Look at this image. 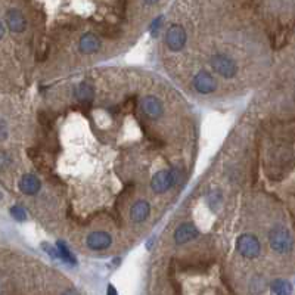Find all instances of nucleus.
Listing matches in <instances>:
<instances>
[{"instance_id": "obj_6", "label": "nucleus", "mask_w": 295, "mask_h": 295, "mask_svg": "<svg viewBox=\"0 0 295 295\" xmlns=\"http://www.w3.org/2000/svg\"><path fill=\"white\" fill-rule=\"evenodd\" d=\"M194 87L202 93V95H208L213 93L217 87V83L214 80V77L207 72V71H199L195 77H194Z\"/></svg>"}, {"instance_id": "obj_23", "label": "nucleus", "mask_w": 295, "mask_h": 295, "mask_svg": "<svg viewBox=\"0 0 295 295\" xmlns=\"http://www.w3.org/2000/svg\"><path fill=\"white\" fill-rule=\"evenodd\" d=\"M3 34H4V27H3V24H1V21H0V38L3 37Z\"/></svg>"}, {"instance_id": "obj_7", "label": "nucleus", "mask_w": 295, "mask_h": 295, "mask_svg": "<svg viewBox=\"0 0 295 295\" xmlns=\"http://www.w3.org/2000/svg\"><path fill=\"white\" fill-rule=\"evenodd\" d=\"M199 235L198 228L194 223H183L182 226H179L174 232V239L177 244H186L192 239H195Z\"/></svg>"}, {"instance_id": "obj_20", "label": "nucleus", "mask_w": 295, "mask_h": 295, "mask_svg": "<svg viewBox=\"0 0 295 295\" xmlns=\"http://www.w3.org/2000/svg\"><path fill=\"white\" fill-rule=\"evenodd\" d=\"M9 163V158L4 152H0V168H3Z\"/></svg>"}, {"instance_id": "obj_1", "label": "nucleus", "mask_w": 295, "mask_h": 295, "mask_svg": "<svg viewBox=\"0 0 295 295\" xmlns=\"http://www.w3.org/2000/svg\"><path fill=\"white\" fill-rule=\"evenodd\" d=\"M180 180V171L177 168H173V170H161L158 171L152 180H151V188L154 192H158V194H163L165 191H168L171 186L177 185Z\"/></svg>"}, {"instance_id": "obj_4", "label": "nucleus", "mask_w": 295, "mask_h": 295, "mask_svg": "<svg viewBox=\"0 0 295 295\" xmlns=\"http://www.w3.org/2000/svg\"><path fill=\"white\" fill-rule=\"evenodd\" d=\"M211 66L214 68V71L226 78H233L238 72V66L235 64L233 59H230L229 56L226 55H214L211 58Z\"/></svg>"}, {"instance_id": "obj_10", "label": "nucleus", "mask_w": 295, "mask_h": 295, "mask_svg": "<svg viewBox=\"0 0 295 295\" xmlns=\"http://www.w3.org/2000/svg\"><path fill=\"white\" fill-rule=\"evenodd\" d=\"M142 109L151 118H158L163 114V111H164L161 100L158 98H155V96H146L142 100Z\"/></svg>"}, {"instance_id": "obj_11", "label": "nucleus", "mask_w": 295, "mask_h": 295, "mask_svg": "<svg viewBox=\"0 0 295 295\" xmlns=\"http://www.w3.org/2000/svg\"><path fill=\"white\" fill-rule=\"evenodd\" d=\"M40 186H41V183H40L38 177H35L34 174H25L19 180V189L25 195H34V194H37L40 191Z\"/></svg>"}, {"instance_id": "obj_12", "label": "nucleus", "mask_w": 295, "mask_h": 295, "mask_svg": "<svg viewBox=\"0 0 295 295\" xmlns=\"http://www.w3.org/2000/svg\"><path fill=\"white\" fill-rule=\"evenodd\" d=\"M78 47L83 53H95L100 47V40L98 38V35L87 33L80 38Z\"/></svg>"}, {"instance_id": "obj_14", "label": "nucleus", "mask_w": 295, "mask_h": 295, "mask_svg": "<svg viewBox=\"0 0 295 295\" xmlns=\"http://www.w3.org/2000/svg\"><path fill=\"white\" fill-rule=\"evenodd\" d=\"M74 95H75V98H77L80 102L89 103V102H92L93 98H95V89H93V86H90L89 83H80V84L75 87Z\"/></svg>"}, {"instance_id": "obj_24", "label": "nucleus", "mask_w": 295, "mask_h": 295, "mask_svg": "<svg viewBox=\"0 0 295 295\" xmlns=\"http://www.w3.org/2000/svg\"><path fill=\"white\" fill-rule=\"evenodd\" d=\"M143 1H145L146 4H154V3H157L158 0H143Z\"/></svg>"}, {"instance_id": "obj_19", "label": "nucleus", "mask_w": 295, "mask_h": 295, "mask_svg": "<svg viewBox=\"0 0 295 295\" xmlns=\"http://www.w3.org/2000/svg\"><path fill=\"white\" fill-rule=\"evenodd\" d=\"M43 248H46V253H47V254H49V256H52V257H53V259H56V257H58V256H59V254H58V253H56V251H55V248H52V247H49V245H47V244H43Z\"/></svg>"}, {"instance_id": "obj_21", "label": "nucleus", "mask_w": 295, "mask_h": 295, "mask_svg": "<svg viewBox=\"0 0 295 295\" xmlns=\"http://www.w3.org/2000/svg\"><path fill=\"white\" fill-rule=\"evenodd\" d=\"M106 295H118V294H117V290L114 288V285H108V290H106Z\"/></svg>"}, {"instance_id": "obj_9", "label": "nucleus", "mask_w": 295, "mask_h": 295, "mask_svg": "<svg viewBox=\"0 0 295 295\" xmlns=\"http://www.w3.org/2000/svg\"><path fill=\"white\" fill-rule=\"evenodd\" d=\"M111 236L105 232H93L87 236V247L95 251L106 250L111 245Z\"/></svg>"}, {"instance_id": "obj_3", "label": "nucleus", "mask_w": 295, "mask_h": 295, "mask_svg": "<svg viewBox=\"0 0 295 295\" xmlns=\"http://www.w3.org/2000/svg\"><path fill=\"white\" fill-rule=\"evenodd\" d=\"M236 248H238L239 254L247 259H256L260 256V251H262V245H260L259 239L250 233L239 236V239L236 242Z\"/></svg>"}, {"instance_id": "obj_16", "label": "nucleus", "mask_w": 295, "mask_h": 295, "mask_svg": "<svg viewBox=\"0 0 295 295\" xmlns=\"http://www.w3.org/2000/svg\"><path fill=\"white\" fill-rule=\"evenodd\" d=\"M58 254H59V257L65 262V263H68V264H75V257L71 254V251L68 250V247L65 245V242H58Z\"/></svg>"}, {"instance_id": "obj_22", "label": "nucleus", "mask_w": 295, "mask_h": 295, "mask_svg": "<svg viewBox=\"0 0 295 295\" xmlns=\"http://www.w3.org/2000/svg\"><path fill=\"white\" fill-rule=\"evenodd\" d=\"M62 295H78V294H77V293H75L74 290H68L66 293H64Z\"/></svg>"}, {"instance_id": "obj_18", "label": "nucleus", "mask_w": 295, "mask_h": 295, "mask_svg": "<svg viewBox=\"0 0 295 295\" xmlns=\"http://www.w3.org/2000/svg\"><path fill=\"white\" fill-rule=\"evenodd\" d=\"M161 21H163V16H158L154 22H152V25H151V34L155 37V34L158 33V30H160V27H161Z\"/></svg>"}, {"instance_id": "obj_8", "label": "nucleus", "mask_w": 295, "mask_h": 295, "mask_svg": "<svg viewBox=\"0 0 295 295\" xmlns=\"http://www.w3.org/2000/svg\"><path fill=\"white\" fill-rule=\"evenodd\" d=\"M6 24L12 33H22L27 27V21L18 9H10L6 13Z\"/></svg>"}, {"instance_id": "obj_13", "label": "nucleus", "mask_w": 295, "mask_h": 295, "mask_svg": "<svg viewBox=\"0 0 295 295\" xmlns=\"http://www.w3.org/2000/svg\"><path fill=\"white\" fill-rule=\"evenodd\" d=\"M149 211H151V207L146 201H137L130 210V217L133 222L142 223L149 216Z\"/></svg>"}, {"instance_id": "obj_5", "label": "nucleus", "mask_w": 295, "mask_h": 295, "mask_svg": "<svg viewBox=\"0 0 295 295\" xmlns=\"http://www.w3.org/2000/svg\"><path fill=\"white\" fill-rule=\"evenodd\" d=\"M165 43L168 46L170 50L173 52H179L183 49V46L186 44V31L182 25L173 24L165 34Z\"/></svg>"}, {"instance_id": "obj_15", "label": "nucleus", "mask_w": 295, "mask_h": 295, "mask_svg": "<svg viewBox=\"0 0 295 295\" xmlns=\"http://www.w3.org/2000/svg\"><path fill=\"white\" fill-rule=\"evenodd\" d=\"M272 290L276 295H291L293 293V285L288 281L278 279L272 284Z\"/></svg>"}, {"instance_id": "obj_2", "label": "nucleus", "mask_w": 295, "mask_h": 295, "mask_svg": "<svg viewBox=\"0 0 295 295\" xmlns=\"http://www.w3.org/2000/svg\"><path fill=\"white\" fill-rule=\"evenodd\" d=\"M269 242H270V247L279 254H285V253L291 251V248H293V238H291L290 232L282 226H276L270 230Z\"/></svg>"}, {"instance_id": "obj_17", "label": "nucleus", "mask_w": 295, "mask_h": 295, "mask_svg": "<svg viewBox=\"0 0 295 295\" xmlns=\"http://www.w3.org/2000/svg\"><path fill=\"white\" fill-rule=\"evenodd\" d=\"M10 214H12L13 219L18 220V222H24V220L27 219V213H25V210H24L22 207H19V205L12 207V208H10Z\"/></svg>"}]
</instances>
